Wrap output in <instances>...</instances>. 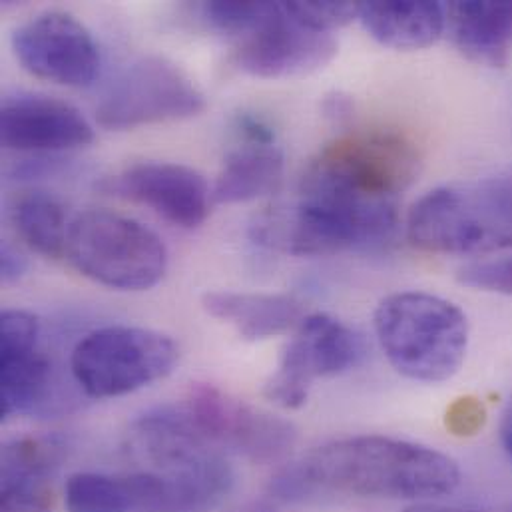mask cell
I'll return each mask as SVG.
<instances>
[{"label":"cell","mask_w":512,"mask_h":512,"mask_svg":"<svg viewBox=\"0 0 512 512\" xmlns=\"http://www.w3.org/2000/svg\"><path fill=\"white\" fill-rule=\"evenodd\" d=\"M397 228V200L363 196L303 174L297 204L261 214L252 236L271 250L321 257L383 248L395 238Z\"/></svg>","instance_id":"1"},{"label":"cell","mask_w":512,"mask_h":512,"mask_svg":"<svg viewBox=\"0 0 512 512\" xmlns=\"http://www.w3.org/2000/svg\"><path fill=\"white\" fill-rule=\"evenodd\" d=\"M301 467L317 489L379 499H439L461 483L459 465L449 455L381 435L325 443Z\"/></svg>","instance_id":"2"},{"label":"cell","mask_w":512,"mask_h":512,"mask_svg":"<svg viewBox=\"0 0 512 512\" xmlns=\"http://www.w3.org/2000/svg\"><path fill=\"white\" fill-rule=\"evenodd\" d=\"M407 236L431 254L511 250L512 168L431 190L411 208Z\"/></svg>","instance_id":"3"},{"label":"cell","mask_w":512,"mask_h":512,"mask_svg":"<svg viewBox=\"0 0 512 512\" xmlns=\"http://www.w3.org/2000/svg\"><path fill=\"white\" fill-rule=\"evenodd\" d=\"M373 321L385 357L407 379L443 383L465 361L469 321L445 297L399 291L377 305Z\"/></svg>","instance_id":"4"},{"label":"cell","mask_w":512,"mask_h":512,"mask_svg":"<svg viewBox=\"0 0 512 512\" xmlns=\"http://www.w3.org/2000/svg\"><path fill=\"white\" fill-rule=\"evenodd\" d=\"M66 256L84 277L118 291H146L168 267L156 232L108 210H88L70 222Z\"/></svg>","instance_id":"5"},{"label":"cell","mask_w":512,"mask_h":512,"mask_svg":"<svg viewBox=\"0 0 512 512\" xmlns=\"http://www.w3.org/2000/svg\"><path fill=\"white\" fill-rule=\"evenodd\" d=\"M180 357L176 341L156 329L108 325L86 333L70 353V375L92 399H114L168 377Z\"/></svg>","instance_id":"6"},{"label":"cell","mask_w":512,"mask_h":512,"mask_svg":"<svg viewBox=\"0 0 512 512\" xmlns=\"http://www.w3.org/2000/svg\"><path fill=\"white\" fill-rule=\"evenodd\" d=\"M234 485L198 477L138 471L76 473L64 487L68 512H212Z\"/></svg>","instance_id":"7"},{"label":"cell","mask_w":512,"mask_h":512,"mask_svg":"<svg viewBox=\"0 0 512 512\" xmlns=\"http://www.w3.org/2000/svg\"><path fill=\"white\" fill-rule=\"evenodd\" d=\"M204 110V92L178 64L164 56H142L108 84L96 120L108 130H130L192 118Z\"/></svg>","instance_id":"8"},{"label":"cell","mask_w":512,"mask_h":512,"mask_svg":"<svg viewBox=\"0 0 512 512\" xmlns=\"http://www.w3.org/2000/svg\"><path fill=\"white\" fill-rule=\"evenodd\" d=\"M36 315L6 309L0 317V417H50L72 409L68 385L44 351Z\"/></svg>","instance_id":"9"},{"label":"cell","mask_w":512,"mask_h":512,"mask_svg":"<svg viewBox=\"0 0 512 512\" xmlns=\"http://www.w3.org/2000/svg\"><path fill=\"white\" fill-rule=\"evenodd\" d=\"M419 172V152L397 134L359 132L327 144L305 174L363 196L393 198L409 188Z\"/></svg>","instance_id":"10"},{"label":"cell","mask_w":512,"mask_h":512,"mask_svg":"<svg viewBox=\"0 0 512 512\" xmlns=\"http://www.w3.org/2000/svg\"><path fill=\"white\" fill-rule=\"evenodd\" d=\"M361 357L363 343L351 327L327 313L307 315L295 327L263 395L277 407L299 409L305 405L313 381L341 375L353 369Z\"/></svg>","instance_id":"11"},{"label":"cell","mask_w":512,"mask_h":512,"mask_svg":"<svg viewBox=\"0 0 512 512\" xmlns=\"http://www.w3.org/2000/svg\"><path fill=\"white\" fill-rule=\"evenodd\" d=\"M184 407L214 445L254 463L283 461L297 441L293 423L234 399L214 385H192Z\"/></svg>","instance_id":"12"},{"label":"cell","mask_w":512,"mask_h":512,"mask_svg":"<svg viewBox=\"0 0 512 512\" xmlns=\"http://www.w3.org/2000/svg\"><path fill=\"white\" fill-rule=\"evenodd\" d=\"M130 447L152 471L234 485L224 451L194 423L186 407L160 405L134 419Z\"/></svg>","instance_id":"13"},{"label":"cell","mask_w":512,"mask_h":512,"mask_svg":"<svg viewBox=\"0 0 512 512\" xmlns=\"http://www.w3.org/2000/svg\"><path fill=\"white\" fill-rule=\"evenodd\" d=\"M12 52L32 76L84 88L100 72V50L90 30L66 12H42L20 24L10 38Z\"/></svg>","instance_id":"14"},{"label":"cell","mask_w":512,"mask_h":512,"mask_svg":"<svg viewBox=\"0 0 512 512\" xmlns=\"http://www.w3.org/2000/svg\"><path fill=\"white\" fill-rule=\"evenodd\" d=\"M337 54L333 32H321L295 20L285 2H275L269 18L238 40L234 62L257 78H293L317 72Z\"/></svg>","instance_id":"15"},{"label":"cell","mask_w":512,"mask_h":512,"mask_svg":"<svg viewBox=\"0 0 512 512\" xmlns=\"http://www.w3.org/2000/svg\"><path fill=\"white\" fill-rule=\"evenodd\" d=\"M106 194L148 206L174 226L194 230L210 212V186L194 168L172 162H142L110 176Z\"/></svg>","instance_id":"16"},{"label":"cell","mask_w":512,"mask_h":512,"mask_svg":"<svg viewBox=\"0 0 512 512\" xmlns=\"http://www.w3.org/2000/svg\"><path fill=\"white\" fill-rule=\"evenodd\" d=\"M0 138L8 150L54 154L88 146L94 128L70 102L20 92L2 100Z\"/></svg>","instance_id":"17"},{"label":"cell","mask_w":512,"mask_h":512,"mask_svg":"<svg viewBox=\"0 0 512 512\" xmlns=\"http://www.w3.org/2000/svg\"><path fill=\"white\" fill-rule=\"evenodd\" d=\"M202 305L212 317L230 323L250 341L281 335L303 319L301 301L289 293L208 291L202 297Z\"/></svg>","instance_id":"18"},{"label":"cell","mask_w":512,"mask_h":512,"mask_svg":"<svg viewBox=\"0 0 512 512\" xmlns=\"http://www.w3.org/2000/svg\"><path fill=\"white\" fill-rule=\"evenodd\" d=\"M363 28L383 46L419 50L435 44L447 26V6L431 0L361 2Z\"/></svg>","instance_id":"19"},{"label":"cell","mask_w":512,"mask_h":512,"mask_svg":"<svg viewBox=\"0 0 512 512\" xmlns=\"http://www.w3.org/2000/svg\"><path fill=\"white\" fill-rule=\"evenodd\" d=\"M447 22L459 50L493 68H501L512 54V2L459 0L447 6Z\"/></svg>","instance_id":"20"},{"label":"cell","mask_w":512,"mask_h":512,"mask_svg":"<svg viewBox=\"0 0 512 512\" xmlns=\"http://www.w3.org/2000/svg\"><path fill=\"white\" fill-rule=\"evenodd\" d=\"M285 158L275 140H244L228 154L212 198L216 204L252 202L271 196L283 180Z\"/></svg>","instance_id":"21"},{"label":"cell","mask_w":512,"mask_h":512,"mask_svg":"<svg viewBox=\"0 0 512 512\" xmlns=\"http://www.w3.org/2000/svg\"><path fill=\"white\" fill-rule=\"evenodd\" d=\"M10 220L20 240L40 256L58 259L66 254L70 222L64 204L44 190L18 194L10 204Z\"/></svg>","instance_id":"22"},{"label":"cell","mask_w":512,"mask_h":512,"mask_svg":"<svg viewBox=\"0 0 512 512\" xmlns=\"http://www.w3.org/2000/svg\"><path fill=\"white\" fill-rule=\"evenodd\" d=\"M68 445L58 435H24L8 441L0 455L2 489H42L60 469Z\"/></svg>","instance_id":"23"},{"label":"cell","mask_w":512,"mask_h":512,"mask_svg":"<svg viewBox=\"0 0 512 512\" xmlns=\"http://www.w3.org/2000/svg\"><path fill=\"white\" fill-rule=\"evenodd\" d=\"M273 8H275V2L214 0V2L202 4V18L216 32L242 40L252 32H256L257 28L269 18Z\"/></svg>","instance_id":"24"},{"label":"cell","mask_w":512,"mask_h":512,"mask_svg":"<svg viewBox=\"0 0 512 512\" xmlns=\"http://www.w3.org/2000/svg\"><path fill=\"white\" fill-rule=\"evenodd\" d=\"M457 279L459 283L479 291L512 295V256L469 261L459 267Z\"/></svg>","instance_id":"25"},{"label":"cell","mask_w":512,"mask_h":512,"mask_svg":"<svg viewBox=\"0 0 512 512\" xmlns=\"http://www.w3.org/2000/svg\"><path fill=\"white\" fill-rule=\"evenodd\" d=\"M285 6L295 20L321 32H335L359 18L355 2H285Z\"/></svg>","instance_id":"26"},{"label":"cell","mask_w":512,"mask_h":512,"mask_svg":"<svg viewBox=\"0 0 512 512\" xmlns=\"http://www.w3.org/2000/svg\"><path fill=\"white\" fill-rule=\"evenodd\" d=\"M315 491L319 489L311 483L301 463H293L277 471L267 487L269 501L273 503H299L309 499Z\"/></svg>","instance_id":"27"},{"label":"cell","mask_w":512,"mask_h":512,"mask_svg":"<svg viewBox=\"0 0 512 512\" xmlns=\"http://www.w3.org/2000/svg\"><path fill=\"white\" fill-rule=\"evenodd\" d=\"M485 417H487V413L479 399L463 397L449 409L447 427L459 437H469V435H475L483 427Z\"/></svg>","instance_id":"28"},{"label":"cell","mask_w":512,"mask_h":512,"mask_svg":"<svg viewBox=\"0 0 512 512\" xmlns=\"http://www.w3.org/2000/svg\"><path fill=\"white\" fill-rule=\"evenodd\" d=\"M0 512H52L44 489L12 487L2 489Z\"/></svg>","instance_id":"29"},{"label":"cell","mask_w":512,"mask_h":512,"mask_svg":"<svg viewBox=\"0 0 512 512\" xmlns=\"http://www.w3.org/2000/svg\"><path fill=\"white\" fill-rule=\"evenodd\" d=\"M28 261L10 242H4L0 248V279L4 283H14L26 273Z\"/></svg>","instance_id":"30"},{"label":"cell","mask_w":512,"mask_h":512,"mask_svg":"<svg viewBox=\"0 0 512 512\" xmlns=\"http://www.w3.org/2000/svg\"><path fill=\"white\" fill-rule=\"evenodd\" d=\"M353 112V102L349 96L341 94V92H333L327 94L323 100V114L325 118L333 120V122H343L351 116Z\"/></svg>","instance_id":"31"},{"label":"cell","mask_w":512,"mask_h":512,"mask_svg":"<svg viewBox=\"0 0 512 512\" xmlns=\"http://www.w3.org/2000/svg\"><path fill=\"white\" fill-rule=\"evenodd\" d=\"M501 443L512 459V403L507 407L503 421H501Z\"/></svg>","instance_id":"32"},{"label":"cell","mask_w":512,"mask_h":512,"mask_svg":"<svg viewBox=\"0 0 512 512\" xmlns=\"http://www.w3.org/2000/svg\"><path fill=\"white\" fill-rule=\"evenodd\" d=\"M236 512H279L277 511V507H275V503L273 501H265V499H261V501H250V503H246V505H242L240 509Z\"/></svg>","instance_id":"33"},{"label":"cell","mask_w":512,"mask_h":512,"mask_svg":"<svg viewBox=\"0 0 512 512\" xmlns=\"http://www.w3.org/2000/svg\"><path fill=\"white\" fill-rule=\"evenodd\" d=\"M405 512H485L473 511V509H461V507H443V505H417Z\"/></svg>","instance_id":"34"},{"label":"cell","mask_w":512,"mask_h":512,"mask_svg":"<svg viewBox=\"0 0 512 512\" xmlns=\"http://www.w3.org/2000/svg\"><path fill=\"white\" fill-rule=\"evenodd\" d=\"M503 512H512V503L511 505H509V507H507V509H505V511Z\"/></svg>","instance_id":"35"}]
</instances>
